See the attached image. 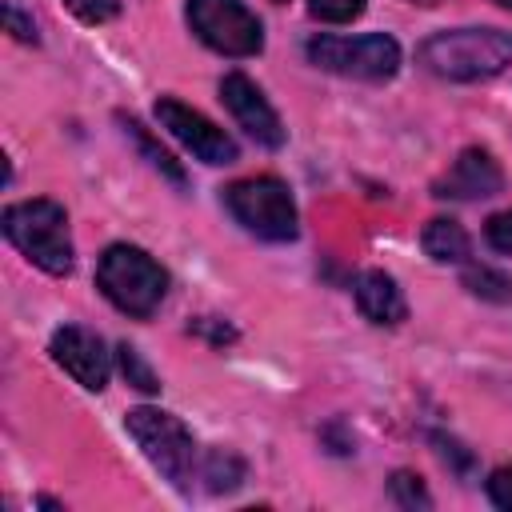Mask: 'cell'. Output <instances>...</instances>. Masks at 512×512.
I'll return each mask as SVG.
<instances>
[{
  "mask_svg": "<svg viewBox=\"0 0 512 512\" xmlns=\"http://www.w3.org/2000/svg\"><path fill=\"white\" fill-rule=\"evenodd\" d=\"M4 236L48 276L72 272L68 212L56 200H20L4 208Z\"/></svg>",
  "mask_w": 512,
  "mask_h": 512,
  "instance_id": "3",
  "label": "cell"
},
{
  "mask_svg": "<svg viewBox=\"0 0 512 512\" xmlns=\"http://www.w3.org/2000/svg\"><path fill=\"white\" fill-rule=\"evenodd\" d=\"M308 8H312V16H320L328 24H348L364 12V0H308Z\"/></svg>",
  "mask_w": 512,
  "mask_h": 512,
  "instance_id": "19",
  "label": "cell"
},
{
  "mask_svg": "<svg viewBox=\"0 0 512 512\" xmlns=\"http://www.w3.org/2000/svg\"><path fill=\"white\" fill-rule=\"evenodd\" d=\"M464 288L492 304H512V280L488 264H464Z\"/></svg>",
  "mask_w": 512,
  "mask_h": 512,
  "instance_id": "15",
  "label": "cell"
},
{
  "mask_svg": "<svg viewBox=\"0 0 512 512\" xmlns=\"http://www.w3.org/2000/svg\"><path fill=\"white\" fill-rule=\"evenodd\" d=\"M484 236H488V244H492L496 252H508V256H512V212L492 216L488 228H484Z\"/></svg>",
  "mask_w": 512,
  "mask_h": 512,
  "instance_id": "23",
  "label": "cell"
},
{
  "mask_svg": "<svg viewBox=\"0 0 512 512\" xmlns=\"http://www.w3.org/2000/svg\"><path fill=\"white\" fill-rule=\"evenodd\" d=\"M84 24H104V20H112L116 12H120V0H64Z\"/></svg>",
  "mask_w": 512,
  "mask_h": 512,
  "instance_id": "20",
  "label": "cell"
},
{
  "mask_svg": "<svg viewBox=\"0 0 512 512\" xmlns=\"http://www.w3.org/2000/svg\"><path fill=\"white\" fill-rule=\"evenodd\" d=\"M4 28L16 36V40H24V44H36V24H32V16H24L12 0L4 4Z\"/></svg>",
  "mask_w": 512,
  "mask_h": 512,
  "instance_id": "22",
  "label": "cell"
},
{
  "mask_svg": "<svg viewBox=\"0 0 512 512\" xmlns=\"http://www.w3.org/2000/svg\"><path fill=\"white\" fill-rule=\"evenodd\" d=\"M128 436L140 444V452L148 456V464L180 492L192 488V472H196V440L184 428L180 416L160 412V408H132L124 416Z\"/></svg>",
  "mask_w": 512,
  "mask_h": 512,
  "instance_id": "4",
  "label": "cell"
},
{
  "mask_svg": "<svg viewBox=\"0 0 512 512\" xmlns=\"http://www.w3.org/2000/svg\"><path fill=\"white\" fill-rule=\"evenodd\" d=\"M96 288L124 312L136 320H148L164 292H168V272L136 244H112L104 248L100 264H96Z\"/></svg>",
  "mask_w": 512,
  "mask_h": 512,
  "instance_id": "2",
  "label": "cell"
},
{
  "mask_svg": "<svg viewBox=\"0 0 512 512\" xmlns=\"http://www.w3.org/2000/svg\"><path fill=\"white\" fill-rule=\"evenodd\" d=\"M488 500L496 508H508L512 512V464H504V468H496L488 476Z\"/></svg>",
  "mask_w": 512,
  "mask_h": 512,
  "instance_id": "21",
  "label": "cell"
},
{
  "mask_svg": "<svg viewBox=\"0 0 512 512\" xmlns=\"http://www.w3.org/2000/svg\"><path fill=\"white\" fill-rule=\"evenodd\" d=\"M416 60L440 80H488L512 64V32L504 28H444L432 32Z\"/></svg>",
  "mask_w": 512,
  "mask_h": 512,
  "instance_id": "1",
  "label": "cell"
},
{
  "mask_svg": "<svg viewBox=\"0 0 512 512\" xmlns=\"http://www.w3.org/2000/svg\"><path fill=\"white\" fill-rule=\"evenodd\" d=\"M436 444H440V456H444V460H456V468H460V472H468L472 456H468V452H456V448H460L456 440H444V436H436Z\"/></svg>",
  "mask_w": 512,
  "mask_h": 512,
  "instance_id": "24",
  "label": "cell"
},
{
  "mask_svg": "<svg viewBox=\"0 0 512 512\" xmlns=\"http://www.w3.org/2000/svg\"><path fill=\"white\" fill-rule=\"evenodd\" d=\"M52 360L88 392H100L108 384V372H112L104 340L80 324H64L52 332Z\"/></svg>",
  "mask_w": 512,
  "mask_h": 512,
  "instance_id": "9",
  "label": "cell"
},
{
  "mask_svg": "<svg viewBox=\"0 0 512 512\" xmlns=\"http://www.w3.org/2000/svg\"><path fill=\"white\" fill-rule=\"evenodd\" d=\"M200 476L208 480V492H232V488L244 480V464H240V456H232V452L216 448V452H208V460H204V472H200Z\"/></svg>",
  "mask_w": 512,
  "mask_h": 512,
  "instance_id": "16",
  "label": "cell"
},
{
  "mask_svg": "<svg viewBox=\"0 0 512 512\" xmlns=\"http://www.w3.org/2000/svg\"><path fill=\"white\" fill-rule=\"evenodd\" d=\"M192 328H196V332H208L216 344H224V340H236V332H232L228 324H208V316H204V320H196Z\"/></svg>",
  "mask_w": 512,
  "mask_h": 512,
  "instance_id": "25",
  "label": "cell"
},
{
  "mask_svg": "<svg viewBox=\"0 0 512 512\" xmlns=\"http://www.w3.org/2000/svg\"><path fill=\"white\" fill-rule=\"evenodd\" d=\"M220 100L256 144H264V148H280L284 144V124H280L276 108L264 100V92L244 72H228L220 80Z\"/></svg>",
  "mask_w": 512,
  "mask_h": 512,
  "instance_id": "10",
  "label": "cell"
},
{
  "mask_svg": "<svg viewBox=\"0 0 512 512\" xmlns=\"http://www.w3.org/2000/svg\"><path fill=\"white\" fill-rule=\"evenodd\" d=\"M388 488H392V496H396L404 508H416V504H420V508H432V496L424 492L420 476H412V472H396Z\"/></svg>",
  "mask_w": 512,
  "mask_h": 512,
  "instance_id": "18",
  "label": "cell"
},
{
  "mask_svg": "<svg viewBox=\"0 0 512 512\" xmlns=\"http://www.w3.org/2000/svg\"><path fill=\"white\" fill-rule=\"evenodd\" d=\"M352 292H356L360 312H364L372 324H400V320L408 316V304H404L400 284H396L388 272H380V268L360 272L356 284H352Z\"/></svg>",
  "mask_w": 512,
  "mask_h": 512,
  "instance_id": "12",
  "label": "cell"
},
{
  "mask_svg": "<svg viewBox=\"0 0 512 512\" xmlns=\"http://www.w3.org/2000/svg\"><path fill=\"white\" fill-rule=\"evenodd\" d=\"M188 24L220 56H256L264 48V28L244 0H188Z\"/></svg>",
  "mask_w": 512,
  "mask_h": 512,
  "instance_id": "7",
  "label": "cell"
},
{
  "mask_svg": "<svg viewBox=\"0 0 512 512\" xmlns=\"http://www.w3.org/2000/svg\"><path fill=\"white\" fill-rule=\"evenodd\" d=\"M224 208L232 212L236 224H244L252 236L284 244L296 240L300 220H296V200L288 192L284 180L276 176H248V180H232L224 188Z\"/></svg>",
  "mask_w": 512,
  "mask_h": 512,
  "instance_id": "5",
  "label": "cell"
},
{
  "mask_svg": "<svg viewBox=\"0 0 512 512\" xmlns=\"http://www.w3.org/2000/svg\"><path fill=\"white\" fill-rule=\"evenodd\" d=\"M412 4H436V0H412Z\"/></svg>",
  "mask_w": 512,
  "mask_h": 512,
  "instance_id": "27",
  "label": "cell"
},
{
  "mask_svg": "<svg viewBox=\"0 0 512 512\" xmlns=\"http://www.w3.org/2000/svg\"><path fill=\"white\" fill-rule=\"evenodd\" d=\"M308 60L324 72H336V76L388 80L400 68V44L384 32H372V36H312L308 40Z\"/></svg>",
  "mask_w": 512,
  "mask_h": 512,
  "instance_id": "6",
  "label": "cell"
},
{
  "mask_svg": "<svg viewBox=\"0 0 512 512\" xmlns=\"http://www.w3.org/2000/svg\"><path fill=\"white\" fill-rule=\"evenodd\" d=\"M504 188V172L492 160L488 148H464L456 164L432 184V196L440 200H484Z\"/></svg>",
  "mask_w": 512,
  "mask_h": 512,
  "instance_id": "11",
  "label": "cell"
},
{
  "mask_svg": "<svg viewBox=\"0 0 512 512\" xmlns=\"http://www.w3.org/2000/svg\"><path fill=\"white\" fill-rule=\"evenodd\" d=\"M156 120H160V128H168L196 160H204V164H232V160H236V140H232L224 128H216L204 112L180 104L176 96H160V100H156Z\"/></svg>",
  "mask_w": 512,
  "mask_h": 512,
  "instance_id": "8",
  "label": "cell"
},
{
  "mask_svg": "<svg viewBox=\"0 0 512 512\" xmlns=\"http://www.w3.org/2000/svg\"><path fill=\"white\" fill-rule=\"evenodd\" d=\"M496 4H500V8H508V12H512V0H496Z\"/></svg>",
  "mask_w": 512,
  "mask_h": 512,
  "instance_id": "26",
  "label": "cell"
},
{
  "mask_svg": "<svg viewBox=\"0 0 512 512\" xmlns=\"http://www.w3.org/2000/svg\"><path fill=\"white\" fill-rule=\"evenodd\" d=\"M116 360H120V372H124V380H128L132 388H140V392H160V380H156V372L144 364L140 348L120 344V348H116Z\"/></svg>",
  "mask_w": 512,
  "mask_h": 512,
  "instance_id": "17",
  "label": "cell"
},
{
  "mask_svg": "<svg viewBox=\"0 0 512 512\" xmlns=\"http://www.w3.org/2000/svg\"><path fill=\"white\" fill-rule=\"evenodd\" d=\"M420 244L436 264H468V232L448 216L428 220L420 232Z\"/></svg>",
  "mask_w": 512,
  "mask_h": 512,
  "instance_id": "13",
  "label": "cell"
},
{
  "mask_svg": "<svg viewBox=\"0 0 512 512\" xmlns=\"http://www.w3.org/2000/svg\"><path fill=\"white\" fill-rule=\"evenodd\" d=\"M120 124H124V132L136 140V148L144 152V160H148V164H152L160 176H168L172 184H184V168H180V160H176L172 152H164V148H160V144L148 136V128H144L136 116H120Z\"/></svg>",
  "mask_w": 512,
  "mask_h": 512,
  "instance_id": "14",
  "label": "cell"
}]
</instances>
